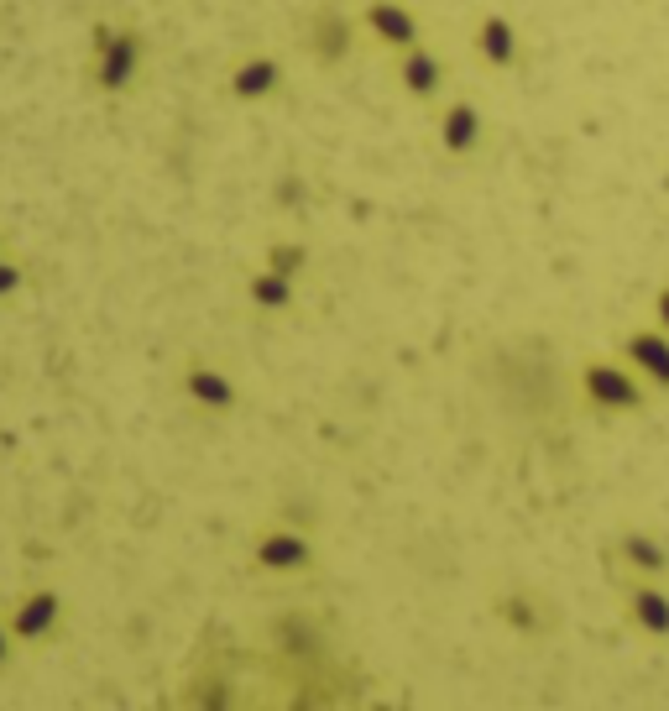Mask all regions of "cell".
Segmentation results:
<instances>
[{
	"label": "cell",
	"mask_w": 669,
	"mask_h": 711,
	"mask_svg": "<svg viewBox=\"0 0 669 711\" xmlns=\"http://www.w3.org/2000/svg\"><path fill=\"white\" fill-rule=\"evenodd\" d=\"M277 84H283V63L277 58H246L230 74V95L235 100H267Z\"/></svg>",
	"instance_id": "obj_9"
},
{
	"label": "cell",
	"mask_w": 669,
	"mask_h": 711,
	"mask_svg": "<svg viewBox=\"0 0 669 711\" xmlns=\"http://www.w3.org/2000/svg\"><path fill=\"white\" fill-rule=\"evenodd\" d=\"M617 549H623V560L633 565V570H644V576H664L669 570V549L654 534H644V528H627L623 539H617Z\"/></svg>",
	"instance_id": "obj_12"
},
{
	"label": "cell",
	"mask_w": 669,
	"mask_h": 711,
	"mask_svg": "<svg viewBox=\"0 0 669 711\" xmlns=\"http://www.w3.org/2000/svg\"><path fill=\"white\" fill-rule=\"evenodd\" d=\"M314 58L319 63H340L351 58V16H340V11H325V16L314 21Z\"/></svg>",
	"instance_id": "obj_11"
},
{
	"label": "cell",
	"mask_w": 669,
	"mask_h": 711,
	"mask_svg": "<svg viewBox=\"0 0 669 711\" xmlns=\"http://www.w3.org/2000/svg\"><path fill=\"white\" fill-rule=\"evenodd\" d=\"M627 617H633V627L648 633V638H669V591H659V586H633V591H627Z\"/></svg>",
	"instance_id": "obj_8"
},
{
	"label": "cell",
	"mask_w": 669,
	"mask_h": 711,
	"mask_svg": "<svg viewBox=\"0 0 669 711\" xmlns=\"http://www.w3.org/2000/svg\"><path fill=\"white\" fill-rule=\"evenodd\" d=\"M397 79H403V89L408 95H418V100H429V95H439L444 89V63L418 42V47H408L403 53V63H397Z\"/></svg>",
	"instance_id": "obj_7"
},
{
	"label": "cell",
	"mask_w": 669,
	"mask_h": 711,
	"mask_svg": "<svg viewBox=\"0 0 669 711\" xmlns=\"http://www.w3.org/2000/svg\"><path fill=\"white\" fill-rule=\"evenodd\" d=\"M53 612H58V596H37V602L16 617V627H21V633H42V627L53 623Z\"/></svg>",
	"instance_id": "obj_16"
},
{
	"label": "cell",
	"mask_w": 669,
	"mask_h": 711,
	"mask_svg": "<svg viewBox=\"0 0 669 711\" xmlns=\"http://www.w3.org/2000/svg\"><path fill=\"white\" fill-rule=\"evenodd\" d=\"M497 617H502V627H513V633H523V638L544 633V606L534 602V596H523V591L502 596V602H497Z\"/></svg>",
	"instance_id": "obj_15"
},
{
	"label": "cell",
	"mask_w": 669,
	"mask_h": 711,
	"mask_svg": "<svg viewBox=\"0 0 669 711\" xmlns=\"http://www.w3.org/2000/svg\"><path fill=\"white\" fill-rule=\"evenodd\" d=\"M184 387L194 403H205V408H230L235 403V382H230L225 372H215V366H194V372L184 376Z\"/></svg>",
	"instance_id": "obj_13"
},
{
	"label": "cell",
	"mask_w": 669,
	"mask_h": 711,
	"mask_svg": "<svg viewBox=\"0 0 669 711\" xmlns=\"http://www.w3.org/2000/svg\"><path fill=\"white\" fill-rule=\"evenodd\" d=\"M361 21H366V32H372L382 47H397V53H408V47L424 42L418 11H414V5H403V0H372V5L361 11Z\"/></svg>",
	"instance_id": "obj_2"
},
{
	"label": "cell",
	"mask_w": 669,
	"mask_h": 711,
	"mask_svg": "<svg viewBox=\"0 0 669 711\" xmlns=\"http://www.w3.org/2000/svg\"><path fill=\"white\" fill-rule=\"evenodd\" d=\"M246 298L262 314H283L293 304V277H288V272H277V267H256L246 277Z\"/></svg>",
	"instance_id": "obj_10"
},
{
	"label": "cell",
	"mask_w": 669,
	"mask_h": 711,
	"mask_svg": "<svg viewBox=\"0 0 669 711\" xmlns=\"http://www.w3.org/2000/svg\"><path fill=\"white\" fill-rule=\"evenodd\" d=\"M654 319H659V330L669 335V283L659 293H654Z\"/></svg>",
	"instance_id": "obj_18"
},
{
	"label": "cell",
	"mask_w": 669,
	"mask_h": 711,
	"mask_svg": "<svg viewBox=\"0 0 669 711\" xmlns=\"http://www.w3.org/2000/svg\"><path fill=\"white\" fill-rule=\"evenodd\" d=\"M256 565L262 570H304V565H314V544L293 528H272L256 539Z\"/></svg>",
	"instance_id": "obj_5"
},
{
	"label": "cell",
	"mask_w": 669,
	"mask_h": 711,
	"mask_svg": "<svg viewBox=\"0 0 669 711\" xmlns=\"http://www.w3.org/2000/svg\"><path fill=\"white\" fill-rule=\"evenodd\" d=\"M0 654H5V648H0Z\"/></svg>",
	"instance_id": "obj_19"
},
{
	"label": "cell",
	"mask_w": 669,
	"mask_h": 711,
	"mask_svg": "<svg viewBox=\"0 0 669 711\" xmlns=\"http://www.w3.org/2000/svg\"><path fill=\"white\" fill-rule=\"evenodd\" d=\"M581 393L596 403V408H606V414H638L644 408V382L627 372V366H617V361H585L581 366Z\"/></svg>",
	"instance_id": "obj_1"
},
{
	"label": "cell",
	"mask_w": 669,
	"mask_h": 711,
	"mask_svg": "<svg viewBox=\"0 0 669 711\" xmlns=\"http://www.w3.org/2000/svg\"><path fill=\"white\" fill-rule=\"evenodd\" d=\"M309 262V251L304 246H288V241H277V246L267 251V267H277V272H288V277H298V267Z\"/></svg>",
	"instance_id": "obj_17"
},
{
	"label": "cell",
	"mask_w": 669,
	"mask_h": 711,
	"mask_svg": "<svg viewBox=\"0 0 669 711\" xmlns=\"http://www.w3.org/2000/svg\"><path fill=\"white\" fill-rule=\"evenodd\" d=\"M136 58H142V42L136 37H115L105 42V58H100V84L105 89H121L131 74H136Z\"/></svg>",
	"instance_id": "obj_14"
},
{
	"label": "cell",
	"mask_w": 669,
	"mask_h": 711,
	"mask_svg": "<svg viewBox=\"0 0 669 711\" xmlns=\"http://www.w3.org/2000/svg\"><path fill=\"white\" fill-rule=\"evenodd\" d=\"M476 53H481V63H492V68H513L518 63V26L507 16H481L476 21Z\"/></svg>",
	"instance_id": "obj_6"
},
{
	"label": "cell",
	"mask_w": 669,
	"mask_h": 711,
	"mask_svg": "<svg viewBox=\"0 0 669 711\" xmlns=\"http://www.w3.org/2000/svg\"><path fill=\"white\" fill-rule=\"evenodd\" d=\"M481 131H486V121H481V110L471 100H450V105H444V115H439V146H444L450 157L476 152Z\"/></svg>",
	"instance_id": "obj_4"
},
{
	"label": "cell",
	"mask_w": 669,
	"mask_h": 711,
	"mask_svg": "<svg viewBox=\"0 0 669 711\" xmlns=\"http://www.w3.org/2000/svg\"><path fill=\"white\" fill-rule=\"evenodd\" d=\"M623 356H627V366L644 376V382L669 387V335L664 330H633L623 340Z\"/></svg>",
	"instance_id": "obj_3"
}]
</instances>
